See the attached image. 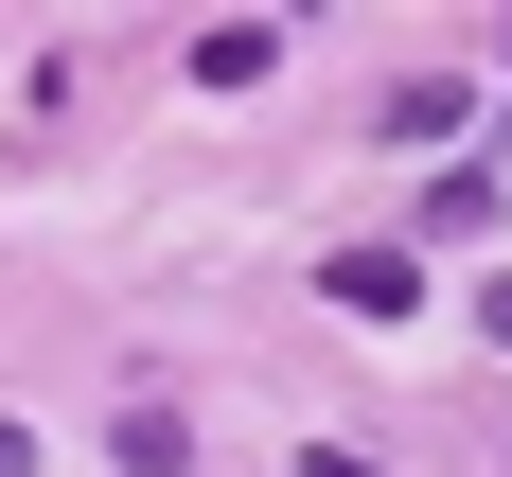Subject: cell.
Here are the masks:
<instances>
[{
  "instance_id": "cell-1",
  "label": "cell",
  "mask_w": 512,
  "mask_h": 477,
  "mask_svg": "<svg viewBox=\"0 0 512 477\" xmlns=\"http://www.w3.org/2000/svg\"><path fill=\"white\" fill-rule=\"evenodd\" d=\"M318 301H336V318H424V265H407V248H336Z\"/></svg>"
},
{
  "instance_id": "cell-2",
  "label": "cell",
  "mask_w": 512,
  "mask_h": 477,
  "mask_svg": "<svg viewBox=\"0 0 512 477\" xmlns=\"http://www.w3.org/2000/svg\"><path fill=\"white\" fill-rule=\"evenodd\" d=\"M265 71H283V18H212L195 36V89H265Z\"/></svg>"
},
{
  "instance_id": "cell-3",
  "label": "cell",
  "mask_w": 512,
  "mask_h": 477,
  "mask_svg": "<svg viewBox=\"0 0 512 477\" xmlns=\"http://www.w3.org/2000/svg\"><path fill=\"white\" fill-rule=\"evenodd\" d=\"M460 230H495V177H477V159H442V177H424V248H460Z\"/></svg>"
},
{
  "instance_id": "cell-4",
  "label": "cell",
  "mask_w": 512,
  "mask_h": 477,
  "mask_svg": "<svg viewBox=\"0 0 512 477\" xmlns=\"http://www.w3.org/2000/svg\"><path fill=\"white\" fill-rule=\"evenodd\" d=\"M0 477H36V424H18V407H0Z\"/></svg>"
},
{
  "instance_id": "cell-5",
  "label": "cell",
  "mask_w": 512,
  "mask_h": 477,
  "mask_svg": "<svg viewBox=\"0 0 512 477\" xmlns=\"http://www.w3.org/2000/svg\"><path fill=\"white\" fill-rule=\"evenodd\" d=\"M477 318H495V336H512V265H495V283H477Z\"/></svg>"
},
{
  "instance_id": "cell-6",
  "label": "cell",
  "mask_w": 512,
  "mask_h": 477,
  "mask_svg": "<svg viewBox=\"0 0 512 477\" xmlns=\"http://www.w3.org/2000/svg\"><path fill=\"white\" fill-rule=\"evenodd\" d=\"M301 477H371V460H336V442H301Z\"/></svg>"
}]
</instances>
